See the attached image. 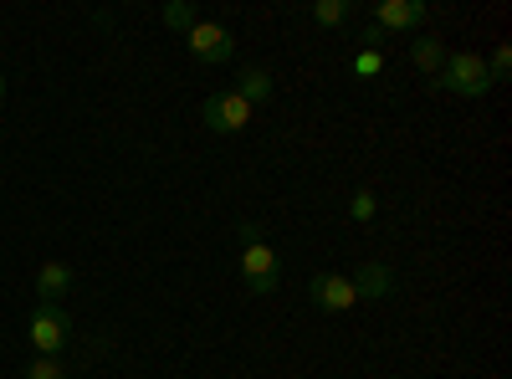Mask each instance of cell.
Returning a JSON list of instances; mask_svg holds the SVG:
<instances>
[{
  "instance_id": "obj_12",
  "label": "cell",
  "mask_w": 512,
  "mask_h": 379,
  "mask_svg": "<svg viewBox=\"0 0 512 379\" xmlns=\"http://www.w3.org/2000/svg\"><path fill=\"white\" fill-rule=\"evenodd\" d=\"M26 379H67L62 354H36V359H31V369H26Z\"/></svg>"
},
{
  "instance_id": "obj_18",
  "label": "cell",
  "mask_w": 512,
  "mask_h": 379,
  "mask_svg": "<svg viewBox=\"0 0 512 379\" xmlns=\"http://www.w3.org/2000/svg\"><path fill=\"white\" fill-rule=\"evenodd\" d=\"M0 98H6V77H0Z\"/></svg>"
},
{
  "instance_id": "obj_11",
  "label": "cell",
  "mask_w": 512,
  "mask_h": 379,
  "mask_svg": "<svg viewBox=\"0 0 512 379\" xmlns=\"http://www.w3.org/2000/svg\"><path fill=\"white\" fill-rule=\"evenodd\" d=\"M410 62L420 67V72H441L446 67V47H441V36H420V41H410Z\"/></svg>"
},
{
  "instance_id": "obj_2",
  "label": "cell",
  "mask_w": 512,
  "mask_h": 379,
  "mask_svg": "<svg viewBox=\"0 0 512 379\" xmlns=\"http://www.w3.org/2000/svg\"><path fill=\"white\" fill-rule=\"evenodd\" d=\"M185 47H190V57H195V62L221 67V62H231V57H236V36H231L221 21H195V26L185 31Z\"/></svg>"
},
{
  "instance_id": "obj_8",
  "label": "cell",
  "mask_w": 512,
  "mask_h": 379,
  "mask_svg": "<svg viewBox=\"0 0 512 379\" xmlns=\"http://www.w3.org/2000/svg\"><path fill=\"white\" fill-rule=\"evenodd\" d=\"M349 282H354L359 298H369V303H379V298H390V292H395V272L384 267V262H364Z\"/></svg>"
},
{
  "instance_id": "obj_7",
  "label": "cell",
  "mask_w": 512,
  "mask_h": 379,
  "mask_svg": "<svg viewBox=\"0 0 512 379\" xmlns=\"http://www.w3.org/2000/svg\"><path fill=\"white\" fill-rule=\"evenodd\" d=\"M425 21V6L420 0H379L374 6V26L390 36V31H415Z\"/></svg>"
},
{
  "instance_id": "obj_1",
  "label": "cell",
  "mask_w": 512,
  "mask_h": 379,
  "mask_svg": "<svg viewBox=\"0 0 512 379\" xmlns=\"http://www.w3.org/2000/svg\"><path fill=\"white\" fill-rule=\"evenodd\" d=\"M436 88H446V93H456V98H482V93H492L487 57H477V52H451L446 67L436 72Z\"/></svg>"
},
{
  "instance_id": "obj_9",
  "label": "cell",
  "mask_w": 512,
  "mask_h": 379,
  "mask_svg": "<svg viewBox=\"0 0 512 379\" xmlns=\"http://www.w3.org/2000/svg\"><path fill=\"white\" fill-rule=\"evenodd\" d=\"M67 292H72V267H67V262H47V267L36 272V298H41V303L62 308Z\"/></svg>"
},
{
  "instance_id": "obj_16",
  "label": "cell",
  "mask_w": 512,
  "mask_h": 379,
  "mask_svg": "<svg viewBox=\"0 0 512 379\" xmlns=\"http://www.w3.org/2000/svg\"><path fill=\"white\" fill-rule=\"evenodd\" d=\"M374 210H379V205H374L369 190H359V195L349 200V216H354V221H374Z\"/></svg>"
},
{
  "instance_id": "obj_5",
  "label": "cell",
  "mask_w": 512,
  "mask_h": 379,
  "mask_svg": "<svg viewBox=\"0 0 512 379\" xmlns=\"http://www.w3.org/2000/svg\"><path fill=\"white\" fill-rule=\"evenodd\" d=\"M251 103L246 98H236V93H210L205 98V108H200V118H205V129H216V134H241L246 123H251Z\"/></svg>"
},
{
  "instance_id": "obj_6",
  "label": "cell",
  "mask_w": 512,
  "mask_h": 379,
  "mask_svg": "<svg viewBox=\"0 0 512 379\" xmlns=\"http://www.w3.org/2000/svg\"><path fill=\"white\" fill-rule=\"evenodd\" d=\"M308 298H313V308H323V313H349V308L359 303V292H354V282H349L344 272H318V277L308 282Z\"/></svg>"
},
{
  "instance_id": "obj_10",
  "label": "cell",
  "mask_w": 512,
  "mask_h": 379,
  "mask_svg": "<svg viewBox=\"0 0 512 379\" xmlns=\"http://www.w3.org/2000/svg\"><path fill=\"white\" fill-rule=\"evenodd\" d=\"M231 93L246 98L251 108H256V103H267V98H272V72H267V67H246V72L236 77V88H231Z\"/></svg>"
},
{
  "instance_id": "obj_4",
  "label": "cell",
  "mask_w": 512,
  "mask_h": 379,
  "mask_svg": "<svg viewBox=\"0 0 512 379\" xmlns=\"http://www.w3.org/2000/svg\"><path fill=\"white\" fill-rule=\"evenodd\" d=\"M67 344H72V318L62 308H52V303H41L31 313V349L36 354H62Z\"/></svg>"
},
{
  "instance_id": "obj_17",
  "label": "cell",
  "mask_w": 512,
  "mask_h": 379,
  "mask_svg": "<svg viewBox=\"0 0 512 379\" xmlns=\"http://www.w3.org/2000/svg\"><path fill=\"white\" fill-rule=\"evenodd\" d=\"M354 72H359V77H374V72H384V57H379V52H359V57H354Z\"/></svg>"
},
{
  "instance_id": "obj_14",
  "label": "cell",
  "mask_w": 512,
  "mask_h": 379,
  "mask_svg": "<svg viewBox=\"0 0 512 379\" xmlns=\"http://www.w3.org/2000/svg\"><path fill=\"white\" fill-rule=\"evenodd\" d=\"M164 26L169 31H190L195 26V11L185 6V0H169V6H164Z\"/></svg>"
},
{
  "instance_id": "obj_3",
  "label": "cell",
  "mask_w": 512,
  "mask_h": 379,
  "mask_svg": "<svg viewBox=\"0 0 512 379\" xmlns=\"http://www.w3.org/2000/svg\"><path fill=\"white\" fill-rule=\"evenodd\" d=\"M277 277H282L277 251L267 241H246V251H241V282H246V292L267 298V292H277Z\"/></svg>"
},
{
  "instance_id": "obj_13",
  "label": "cell",
  "mask_w": 512,
  "mask_h": 379,
  "mask_svg": "<svg viewBox=\"0 0 512 379\" xmlns=\"http://www.w3.org/2000/svg\"><path fill=\"white\" fill-rule=\"evenodd\" d=\"M313 21H318V26H344V21H349V0H318Z\"/></svg>"
},
{
  "instance_id": "obj_15",
  "label": "cell",
  "mask_w": 512,
  "mask_h": 379,
  "mask_svg": "<svg viewBox=\"0 0 512 379\" xmlns=\"http://www.w3.org/2000/svg\"><path fill=\"white\" fill-rule=\"evenodd\" d=\"M507 72H512V47H497V52L487 57V77H492V88H497V82H507Z\"/></svg>"
}]
</instances>
